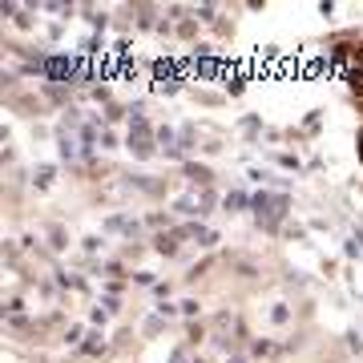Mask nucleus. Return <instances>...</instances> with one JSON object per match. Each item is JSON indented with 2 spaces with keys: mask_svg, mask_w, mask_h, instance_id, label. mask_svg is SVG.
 <instances>
[{
  "mask_svg": "<svg viewBox=\"0 0 363 363\" xmlns=\"http://www.w3.org/2000/svg\"><path fill=\"white\" fill-rule=\"evenodd\" d=\"M347 85H351L355 93H363V69H351V73H347Z\"/></svg>",
  "mask_w": 363,
  "mask_h": 363,
  "instance_id": "obj_1",
  "label": "nucleus"
},
{
  "mask_svg": "<svg viewBox=\"0 0 363 363\" xmlns=\"http://www.w3.org/2000/svg\"><path fill=\"white\" fill-rule=\"evenodd\" d=\"M359 157H363V142H359Z\"/></svg>",
  "mask_w": 363,
  "mask_h": 363,
  "instance_id": "obj_2",
  "label": "nucleus"
}]
</instances>
